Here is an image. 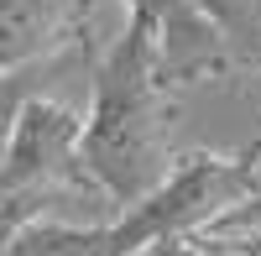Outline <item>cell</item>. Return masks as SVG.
Returning a JSON list of instances; mask_svg holds the SVG:
<instances>
[{"instance_id": "cell-1", "label": "cell", "mask_w": 261, "mask_h": 256, "mask_svg": "<svg viewBox=\"0 0 261 256\" xmlns=\"http://www.w3.org/2000/svg\"><path fill=\"white\" fill-rule=\"evenodd\" d=\"M172 84L157 58V21L130 11L89 84L84 167L99 199L120 215L172 173Z\"/></svg>"}, {"instance_id": "cell-2", "label": "cell", "mask_w": 261, "mask_h": 256, "mask_svg": "<svg viewBox=\"0 0 261 256\" xmlns=\"http://www.w3.org/2000/svg\"><path fill=\"white\" fill-rule=\"evenodd\" d=\"M261 194V162L246 152H183L172 162V173L151 188L146 199L110 220L115 241L125 256H136L157 241H178V236H204V230L230 215L235 204H246Z\"/></svg>"}, {"instance_id": "cell-3", "label": "cell", "mask_w": 261, "mask_h": 256, "mask_svg": "<svg viewBox=\"0 0 261 256\" xmlns=\"http://www.w3.org/2000/svg\"><path fill=\"white\" fill-rule=\"evenodd\" d=\"M0 194H99L84 167V115L53 94H32L11 125L6 157H0Z\"/></svg>"}, {"instance_id": "cell-4", "label": "cell", "mask_w": 261, "mask_h": 256, "mask_svg": "<svg viewBox=\"0 0 261 256\" xmlns=\"http://www.w3.org/2000/svg\"><path fill=\"white\" fill-rule=\"evenodd\" d=\"M89 0H0V79L58 58V42L79 32Z\"/></svg>"}, {"instance_id": "cell-5", "label": "cell", "mask_w": 261, "mask_h": 256, "mask_svg": "<svg viewBox=\"0 0 261 256\" xmlns=\"http://www.w3.org/2000/svg\"><path fill=\"white\" fill-rule=\"evenodd\" d=\"M0 256H125V246L115 241V225H73L58 215L32 220L21 236L0 251Z\"/></svg>"}, {"instance_id": "cell-6", "label": "cell", "mask_w": 261, "mask_h": 256, "mask_svg": "<svg viewBox=\"0 0 261 256\" xmlns=\"http://www.w3.org/2000/svg\"><path fill=\"white\" fill-rule=\"evenodd\" d=\"M193 6L220 32L235 68L261 73V0H193Z\"/></svg>"}, {"instance_id": "cell-7", "label": "cell", "mask_w": 261, "mask_h": 256, "mask_svg": "<svg viewBox=\"0 0 261 256\" xmlns=\"http://www.w3.org/2000/svg\"><path fill=\"white\" fill-rule=\"evenodd\" d=\"M53 63H58V58H47V63H37V68H21V73H6V79H0V157H6V141H11V125H16V115H21V105L42 89V73H47Z\"/></svg>"}, {"instance_id": "cell-8", "label": "cell", "mask_w": 261, "mask_h": 256, "mask_svg": "<svg viewBox=\"0 0 261 256\" xmlns=\"http://www.w3.org/2000/svg\"><path fill=\"white\" fill-rule=\"evenodd\" d=\"M53 204L58 199H47V194H0V251H6L32 220L53 215Z\"/></svg>"}, {"instance_id": "cell-9", "label": "cell", "mask_w": 261, "mask_h": 256, "mask_svg": "<svg viewBox=\"0 0 261 256\" xmlns=\"http://www.w3.org/2000/svg\"><path fill=\"white\" fill-rule=\"evenodd\" d=\"M136 256H251L246 246L235 241H220V236H178V241H157Z\"/></svg>"}, {"instance_id": "cell-10", "label": "cell", "mask_w": 261, "mask_h": 256, "mask_svg": "<svg viewBox=\"0 0 261 256\" xmlns=\"http://www.w3.org/2000/svg\"><path fill=\"white\" fill-rule=\"evenodd\" d=\"M246 157H256V162H261V136H256V141L246 146Z\"/></svg>"}, {"instance_id": "cell-11", "label": "cell", "mask_w": 261, "mask_h": 256, "mask_svg": "<svg viewBox=\"0 0 261 256\" xmlns=\"http://www.w3.org/2000/svg\"><path fill=\"white\" fill-rule=\"evenodd\" d=\"M256 199H261V194H256Z\"/></svg>"}]
</instances>
